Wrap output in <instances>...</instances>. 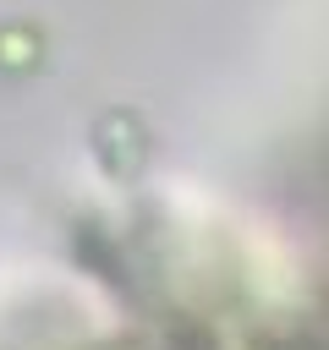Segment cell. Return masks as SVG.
Here are the masks:
<instances>
[{"label": "cell", "mask_w": 329, "mask_h": 350, "mask_svg": "<svg viewBox=\"0 0 329 350\" xmlns=\"http://www.w3.org/2000/svg\"><path fill=\"white\" fill-rule=\"evenodd\" d=\"M280 350H329V345H318V339H285Z\"/></svg>", "instance_id": "obj_1"}]
</instances>
